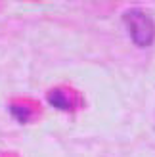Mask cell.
Masks as SVG:
<instances>
[{"instance_id": "obj_1", "label": "cell", "mask_w": 155, "mask_h": 157, "mask_svg": "<svg viewBox=\"0 0 155 157\" xmlns=\"http://www.w3.org/2000/svg\"><path fill=\"white\" fill-rule=\"evenodd\" d=\"M123 21L128 27V35L136 46H149L155 38V23L142 10H128L123 13Z\"/></svg>"}, {"instance_id": "obj_2", "label": "cell", "mask_w": 155, "mask_h": 157, "mask_svg": "<svg viewBox=\"0 0 155 157\" xmlns=\"http://www.w3.org/2000/svg\"><path fill=\"white\" fill-rule=\"evenodd\" d=\"M46 100H48V104L54 105L56 109H61V111H71L73 109V101L71 98L67 96V94L63 90H50L48 96H46Z\"/></svg>"}, {"instance_id": "obj_3", "label": "cell", "mask_w": 155, "mask_h": 157, "mask_svg": "<svg viewBox=\"0 0 155 157\" xmlns=\"http://www.w3.org/2000/svg\"><path fill=\"white\" fill-rule=\"evenodd\" d=\"M10 111H12L15 117H17L21 123H25V121L29 119V109H27V107H23V105H19V107H17V105H12V107H10Z\"/></svg>"}]
</instances>
